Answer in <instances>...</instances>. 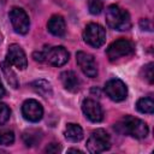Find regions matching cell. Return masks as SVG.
I'll use <instances>...</instances> for the list:
<instances>
[{
	"instance_id": "obj_19",
	"label": "cell",
	"mask_w": 154,
	"mask_h": 154,
	"mask_svg": "<svg viewBox=\"0 0 154 154\" xmlns=\"http://www.w3.org/2000/svg\"><path fill=\"white\" fill-rule=\"evenodd\" d=\"M136 108L137 111H140L141 113H147V114H152L154 112V101L150 97H142L137 101L136 103Z\"/></svg>"
},
{
	"instance_id": "obj_6",
	"label": "cell",
	"mask_w": 154,
	"mask_h": 154,
	"mask_svg": "<svg viewBox=\"0 0 154 154\" xmlns=\"http://www.w3.org/2000/svg\"><path fill=\"white\" fill-rule=\"evenodd\" d=\"M10 20L12 23V26L16 32L18 34H26L29 31L30 20L26 14V12L20 7H13L10 11Z\"/></svg>"
},
{
	"instance_id": "obj_3",
	"label": "cell",
	"mask_w": 154,
	"mask_h": 154,
	"mask_svg": "<svg viewBox=\"0 0 154 154\" xmlns=\"http://www.w3.org/2000/svg\"><path fill=\"white\" fill-rule=\"evenodd\" d=\"M85 146H87L88 152H90L93 154L102 153V152L109 149V147H111L109 135L105 130L97 129V130L91 132V135L89 136Z\"/></svg>"
},
{
	"instance_id": "obj_17",
	"label": "cell",
	"mask_w": 154,
	"mask_h": 154,
	"mask_svg": "<svg viewBox=\"0 0 154 154\" xmlns=\"http://www.w3.org/2000/svg\"><path fill=\"white\" fill-rule=\"evenodd\" d=\"M0 67H1V71H2V73H4V76H5V78H6V81L8 82V84H10L12 88L17 89L18 85H19V82H18L17 75H16L14 71L12 70L11 65H10L7 61H2V63L0 64Z\"/></svg>"
},
{
	"instance_id": "obj_7",
	"label": "cell",
	"mask_w": 154,
	"mask_h": 154,
	"mask_svg": "<svg viewBox=\"0 0 154 154\" xmlns=\"http://www.w3.org/2000/svg\"><path fill=\"white\" fill-rule=\"evenodd\" d=\"M45 52V59L53 66H63L67 63L70 54L63 46H55V47H46Z\"/></svg>"
},
{
	"instance_id": "obj_14",
	"label": "cell",
	"mask_w": 154,
	"mask_h": 154,
	"mask_svg": "<svg viewBox=\"0 0 154 154\" xmlns=\"http://www.w3.org/2000/svg\"><path fill=\"white\" fill-rule=\"evenodd\" d=\"M47 29L54 36H58V37L64 36L65 35V30H66L64 18L61 16H59V14L52 16L51 19L47 23Z\"/></svg>"
},
{
	"instance_id": "obj_2",
	"label": "cell",
	"mask_w": 154,
	"mask_h": 154,
	"mask_svg": "<svg viewBox=\"0 0 154 154\" xmlns=\"http://www.w3.org/2000/svg\"><path fill=\"white\" fill-rule=\"evenodd\" d=\"M106 22L109 28L114 30H128L131 26L130 16L125 10H122L117 5H111L106 10Z\"/></svg>"
},
{
	"instance_id": "obj_26",
	"label": "cell",
	"mask_w": 154,
	"mask_h": 154,
	"mask_svg": "<svg viewBox=\"0 0 154 154\" xmlns=\"http://www.w3.org/2000/svg\"><path fill=\"white\" fill-rule=\"evenodd\" d=\"M140 25H141V28H142V29L146 26V30L152 31V24H150V22H149L148 19H142V20L140 22Z\"/></svg>"
},
{
	"instance_id": "obj_20",
	"label": "cell",
	"mask_w": 154,
	"mask_h": 154,
	"mask_svg": "<svg viewBox=\"0 0 154 154\" xmlns=\"http://www.w3.org/2000/svg\"><path fill=\"white\" fill-rule=\"evenodd\" d=\"M14 142V134L12 130L8 129H1L0 130V144L2 146H10Z\"/></svg>"
},
{
	"instance_id": "obj_30",
	"label": "cell",
	"mask_w": 154,
	"mask_h": 154,
	"mask_svg": "<svg viewBox=\"0 0 154 154\" xmlns=\"http://www.w3.org/2000/svg\"><path fill=\"white\" fill-rule=\"evenodd\" d=\"M0 40H1V38H0Z\"/></svg>"
},
{
	"instance_id": "obj_29",
	"label": "cell",
	"mask_w": 154,
	"mask_h": 154,
	"mask_svg": "<svg viewBox=\"0 0 154 154\" xmlns=\"http://www.w3.org/2000/svg\"><path fill=\"white\" fill-rule=\"evenodd\" d=\"M0 152H1V150H0Z\"/></svg>"
},
{
	"instance_id": "obj_22",
	"label": "cell",
	"mask_w": 154,
	"mask_h": 154,
	"mask_svg": "<svg viewBox=\"0 0 154 154\" xmlns=\"http://www.w3.org/2000/svg\"><path fill=\"white\" fill-rule=\"evenodd\" d=\"M88 7H89V11L91 14H99L102 11L103 5H102L101 0H89Z\"/></svg>"
},
{
	"instance_id": "obj_27",
	"label": "cell",
	"mask_w": 154,
	"mask_h": 154,
	"mask_svg": "<svg viewBox=\"0 0 154 154\" xmlns=\"http://www.w3.org/2000/svg\"><path fill=\"white\" fill-rule=\"evenodd\" d=\"M5 95V88L2 87V84H1V82H0V97H2Z\"/></svg>"
},
{
	"instance_id": "obj_8",
	"label": "cell",
	"mask_w": 154,
	"mask_h": 154,
	"mask_svg": "<svg viewBox=\"0 0 154 154\" xmlns=\"http://www.w3.org/2000/svg\"><path fill=\"white\" fill-rule=\"evenodd\" d=\"M105 93L113 101H123L128 95V88L120 79H109L105 84Z\"/></svg>"
},
{
	"instance_id": "obj_9",
	"label": "cell",
	"mask_w": 154,
	"mask_h": 154,
	"mask_svg": "<svg viewBox=\"0 0 154 154\" xmlns=\"http://www.w3.org/2000/svg\"><path fill=\"white\" fill-rule=\"evenodd\" d=\"M6 61L10 65L16 66L18 70H25L28 66V60L24 51L22 49L20 46L13 43L8 47L7 55H6Z\"/></svg>"
},
{
	"instance_id": "obj_16",
	"label": "cell",
	"mask_w": 154,
	"mask_h": 154,
	"mask_svg": "<svg viewBox=\"0 0 154 154\" xmlns=\"http://www.w3.org/2000/svg\"><path fill=\"white\" fill-rule=\"evenodd\" d=\"M31 87H32V89H34L37 94L42 95L43 97L52 96V94H53L52 84H51L49 82H47L46 79H36V81H34V82L31 83Z\"/></svg>"
},
{
	"instance_id": "obj_10",
	"label": "cell",
	"mask_w": 154,
	"mask_h": 154,
	"mask_svg": "<svg viewBox=\"0 0 154 154\" xmlns=\"http://www.w3.org/2000/svg\"><path fill=\"white\" fill-rule=\"evenodd\" d=\"M76 60H77V64L81 67L82 72L85 76H88L90 78L96 77L97 66H96V63H95V59H94L93 55H90V54H88L85 52H77Z\"/></svg>"
},
{
	"instance_id": "obj_28",
	"label": "cell",
	"mask_w": 154,
	"mask_h": 154,
	"mask_svg": "<svg viewBox=\"0 0 154 154\" xmlns=\"http://www.w3.org/2000/svg\"><path fill=\"white\" fill-rule=\"evenodd\" d=\"M67 152H69V153H79V154H82V153H83V152H82V150H79V149H69Z\"/></svg>"
},
{
	"instance_id": "obj_11",
	"label": "cell",
	"mask_w": 154,
	"mask_h": 154,
	"mask_svg": "<svg viewBox=\"0 0 154 154\" xmlns=\"http://www.w3.org/2000/svg\"><path fill=\"white\" fill-rule=\"evenodd\" d=\"M22 113L26 120L36 123L42 119L43 108L38 101H36L34 99H29V100L24 101V103L22 106Z\"/></svg>"
},
{
	"instance_id": "obj_15",
	"label": "cell",
	"mask_w": 154,
	"mask_h": 154,
	"mask_svg": "<svg viewBox=\"0 0 154 154\" xmlns=\"http://www.w3.org/2000/svg\"><path fill=\"white\" fill-rule=\"evenodd\" d=\"M64 135H65V138L71 142H79L83 138V130L79 125L70 123L66 125Z\"/></svg>"
},
{
	"instance_id": "obj_25",
	"label": "cell",
	"mask_w": 154,
	"mask_h": 154,
	"mask_svg": "<svg viewBox=\"0 0 154 154\" xmlns=\"http://www.w3.org/2000/svg\"><path fill=\"white\" fill-rule=\"evenodd\" d=\"M32 58H34L35 61H38V63H42V61L46 60L45 59V52H35L32 54Z\"/></svg>"
},
{
	"instance_id": "obj_13",
	"label": "cell",
	"mask_w": 154,
	"mask_h": 154,
	"mask_svg": "<svg viewBox=\"0 0 154 154\" xmlns=\"http://www.w3.org/2000/svg\"><path fill=\"white\" fill-rule=\"evenodd\" d=\"M60 81L64 85V88L71 93H76L79 90L81 82L77 77V75L73 71H64L60 75Z\"/></svg>"
},
{
	"instance_id": "obj_4",
	"label": "cell",
	"mask_w": 154,
	"mask_h": 154,
	"mask_svg": "<svg viewBox=\"0 0 154 154\" xmlns=\"http://www.w3.org/2000/svg\"><path fill=\"white\" fill-rule=\"evenodd\" d=\"M132 53H134V45L129 40H125V38L116 40L108 46L106 51V54L109 61H117L120 58L131 55Z\"/></svg>"
},
{
	"instance_id": "obj_21",
	"label": "cell",
	"mask_w": 154,
	"mask_h": 154,
	"mask_svg": "<svg viewBox=\"0 0 154 154\" xmlns=\"http://www.w3.org/2000/svg\"><path fill=\"white\" fill-rule=\"evenodd\" d=\"M153 63H149V64H147V65H144L143 67H142V71H141V73H142V76H143V78L146 79V81H148L150 84L153 83V78H154V73H153Z\"/></svg>"
},
{
	"instance_id": "obj_23",
	"label": "cell",
	"mask_w": 154,
	"mask_h": 154,
	"mask_svg": "<svg viewBox=\"0 0 154 154\" xmlns=\"http://www.w3.org/2000/svg\"><path fill=\"white\" fill-rule=\"evenodd\" d=\"M10 114H11L10 108L5 103H1L0 102V125H2L4 123H6L8 120Z\"/></svg>"
},
{
	"instance_id": "obj_12",
	"label": "cell",
	"mask_w": 154,
	"mask_h": 154,
	"mask_svg": "<svg viewBox=\"0 0 154 154\" xmlns=\"http://www.w3.org/2000/svg\"><path fill=\"white\" fill-rule=\"evenodd\" d=\"M82 111L84 116L94 123H99L103 119V111L100 103L93 99H85L82 102Z\"/></svg>"
},
{
	"instance_id": "obj_5",
	"label": "cell",
	"mask_w": 154,
	"mask_h": 154,
	"mask_svg": "<svg viewBox=\"0 0 154 154\" xmlns=\"http://www.w3.org/2000/svg\"><path fill=\"white\" fill-rule=\"evenodd\" d=\"M83 38L89 46L99 48L106 41V31L100 24L90 23L85 26L83 31Z\"/></svg>"
},
{
	"instance_id": "obj_1",
	"label": "cell",
	"mask_w": 154,
	"mask_h": 154,
	"mask_svg": "<svg viewBox=\"0 0 154 154\" xmlns=\"http://www.w3.org/2000/svg\"><path fill=\"white\" fill-rule=\"evenodd\" d=\"M114 130L122 135H129L135 138H144L148 135V125L135 117L125 116L114 124Z\"/></svg>"
},
{
	"instance_id": "obj_24",
	"label": "cell",
	"mask_w": 154,
	"mask_h": 154,
	"mask_svg": "<svg viewBox=\"0 0 154 154\" xmlns=\"http://www.w3.org/2000/svg\"><path fill=\"white\" fill-rule=\"evenodd\" d=\"M60 150H61V147L59 146V143H51L45 149V152H47V153H58Z\"/></svg>"
},
{
	"instance_id": "obj_18",
	"label": "cell",
	"mask_w": 154,
	"mask_h": 154,
	"mask_svg": "<svg viewBox=\"0 0 154 154\" xmlns=\"http://www.w3.org/2000/svg\"><path fill=\"white\" fill-rule=\"evenodd\" d=\"M41 138H42V132L37 129H30L23 134V141L26 147H32L37 144L41 141Z\"/></svg>"
}]
</instances>
